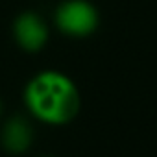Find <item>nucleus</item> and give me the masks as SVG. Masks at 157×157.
Segmentation results:
<instances>
[{
	"label": "nucleus",
	"instance_id": "obj_1",
	"mask_svg": "<svg viewBox=\"0 0 157 157\" xmlns=\"http://www.w3.org/2000/svg\"><path fill=\"white\" fill-rule=\"evenodd\" d=\"M24 104L37 120L50 126H63L78 117L82 98L76 83L67 74L43 70L28 82Z\"/></svg>",
	"mask_w": 157,
	"mask_h": 157
},
{
	"label": "nucleus",
	"instance_id": "obj_2",
	"mask_svg": "<svg viewBox=\"0 0 157 157\" xmlns=\"http://www.w3.org/2000/svg\"><path fill=\"white\" fill-rule=\"evenodd\" d=\"M54 21L68 37H89L96 32L100 17L89 0H65L57 6Z\"/></svg>",
	"mask_w": 157,
	"mask_h": 157
},
{
	"label": "nucleus",
	"instance_id": "obj_3",
	"mask_svg": "<svg viewBox=\"0 0 157 157\" xmlns=\"http://www.w3.org/2000/svg\"><path fill=\"white\" fill-rule=\"evenodd\" d=\"M13 35L17 44L26 52H39L48 41V26L41 15L33 11L21 13L13 22Z\"/></svg>",
	"mask_w": 157,
	"mask_h": 157
},
{
	"label": "nucleus",
	"instance_id": "obj_4",
	"mask_svg": "<svg viewBox=\"0 0 157 157\" xmlns=\"http://www.w3.org/2000/svg\"><path fill=\"white\" fill-rule=\"evenodd\" d=\"M2 146L10 153H24L33 142V128L24 117H11L2 126Z\"/></svg>",
	"mask_w": 157,
	"mask_h": 157
},
{
	"label": "nucleus",
	"instance_id": "obj_5",
	"mask_svg": "<svg viewBox=\"0 0 157 157\" xmlns=\"http://www.w3.org/2000/svg\"><path fill=\"white\" fill-rule=\"evenodd\" d=\"M0 115H2V100H0Z\"/></svg>",
	"mask_w": 157,
	"mask_h": 157
}]
</instances>
